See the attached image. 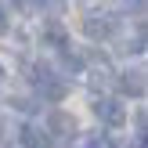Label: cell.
Wrapping results in <instances>:
<instances>
[{
  "mask_svg": "<svg viewBox=\"0 0 148 148\" xmlns=\"http://www.w3.org/2000/svg\"><path fill=\"white\" fill-rule=\"evenodd\" d=\"M119 87H123V94H134V98H141L145 94V72L141 69H134V72H123V79H119Z\"/></svg>",
  "mask_w": 148,
  "mask_h": 148,
  "instance_id": "cell-6",
  "label": "cell"
},
{
  "mask_svg": "<svg viewBox=\"0 0 148 148\" xmlns=\"http://www.w3.org/2000/svg\"><path fill=\"white\" fill-rule=\"evenodd\" d=\"M0 76H4V65H0Z\"/></svg>",
  "mask_w": 148,
  "mask_h": 148,
  "instance_id": "cell-10",
  "label": "cell"
},
{
  "mask_svg": "<svg viewBox=\"0 0 148 148\" xmlns=\"http://www.w3.org/2000/svg\"><path fill=\"white\" fill-rule=\"evenodd\" d=\"M33 83H36V90H40L43 101H62L65 98V83H62V76H58L51 65H40V69L33 72Z\"/></svg>",
  "mask_w": 148,
  "mask_h": 148,
  "instance_id": "cell-1",
  "label": "cell"
},
{
  "mask_svg": "<svg viewBox=\"0 0 148 148\" xmlns=\"http://www.w3.org/2000/svg\"><path fill=\"white\" fill-rule=\"evenodd\" d=\"M94 116H98L105 127H123V123H127V108L116 98H98L94 101Z\"/></svg>",
  "mask_w": 148,
  "mask_h": 148,
  "instance_id": "cell-2",
  "label": "cell"
},
{
  "mask_svg": "<svg viewBox=\"0 0 148 148\" xmlns=\"http://www.w3.org/2000/svg\"><path fill=\"white\" fill-rule=\"evenodd\" d=\"M83 29H87V36H90V40H108V36L116 33V18L108 11H90L87 14V22H83Z\"/></svg>",
  "mask_w": 148,
  "mask_h": 148,
  "instance_id": "cell-3",
  "label": "cell"
},
{
  "mask_svg": "<svg viewBox=\"0 0 148 148\" xmlns=\"http://www.w3.org/2000/svg\"><path fill=\"white\" fill-rule=\"evenodd\" d=\"M4 33H7V11L0 7V36H4Z\"/></svg>",
  "mask_w": 148,
  "mask_h": 148,
  "instance_id": "cell-9",
  "label": "cell"
},
{
  "mask_svg": "<svg viewBox=\"0 0 148 148\" xmlns=\"http://www.w3.org/2000/svg\"><path fill=\"white\" fill-rule=\"evenodd\" d=\"M43 130L51 134V141H54V137H72V134H76V119H72L69 112H51Z\"/></svg>",
  "mask_w": 148,
  "mask_h": 148,
  "instance_id": "cell-4",
  "label": "cell"
},
{
  "mask_svg": "<svg viewBox=\"0 0 148 148\" xmlns=\"http://www.w3.org/2000/svg\"><path fill=\"white\" fill-rule=\"evenodd\" d=\"M87 148H116V141H112V137H90Z\"/></svg>",
  "mask_w": 148,
  "mask_h": 148,
  "instance_id": "cell-8",
  "label": "cell"
},
{
  "mask_svg": "<svg viewBox=\"0 0 148 148\" xmlns=\"http://www.w3.org/2000/svg\"><path fill=\"white\" fill-rule=\"evenodd\" d=\"M18 141L25 148H54V141H51V134L43 127H36V123H25V127L18 130Z\"/></svg>",
  "mask_w": 148,
  "mask_h": 148,
  "instance_id": "cell-5",
  "label": "cell"
},
{
  "mask_svg": "<svg viewBox=\"0 0 148 148\" xmlns=\"http://www.w3.org/2000/svg\"><path fill=\"white\" fill-rule=\"evenodd\" d=\"M58 69H62V72H79V69H83V58L72 54V51H62V58H58ZM58 69H54V72H58Z\"/></svg>",
  "mask_w": 148,
  "mask_h": 148,
  "instance_id": "cell-7",
  "label": "cell"
}]
</instances>
